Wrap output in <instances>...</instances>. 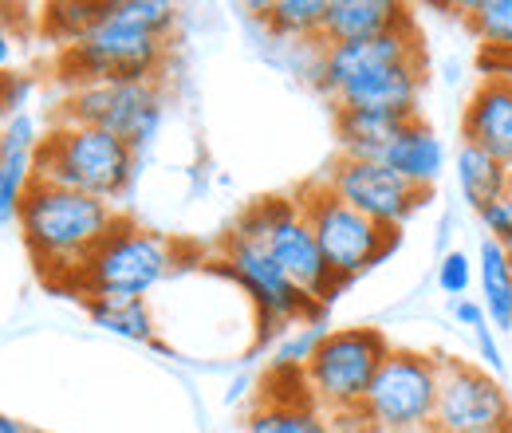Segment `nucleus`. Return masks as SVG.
Masks as SVG:
<instances>
[{"instance_id": "f257e3e1", "label": "nucleus", "mask_w": 512, "mask_h": 433, "mask_svg": "<svg viewBox=\"0 0 512 433\" xmlns=\"http://www.w3.org/2000/svg\"><path fill=\"white\" fill-rule=\"evenodd\" d=\"M178 8L170 0H103L99 20L60 48L56 71L67 91L87 83H158Z\"/></svg>"}, {"instance_id": "f03ea898", "label": "nucleus", "mask_w": 512, "mask_h": 433, "mask_svg": "<svg viewBox=\"0 0 512 433\" xmlns=\"http://www.w3.org/2000/svg\"><path fill=\"white\" fill-rule=\"evenodd\" d=\"M119 221H123V213L111 201H99L79 189L32 182L24 205H20L16 229L32 252L40 276L52 288L75 292L87 260L115 233Z\"/></svg>"}, {"instance_id": "7ed1b4c3", "label": "nucleus", "mask_w": 512, "mask_h": 433, "mask_svg": "<svg viewBox=\"0 0 512 433\" xmlns=\"http://www.w3.org/2000/svg\"><path fill=\"white\" fill-rule=\"evenodd\" d=\"M138 174V150L99 126L56 123L36 150V182L119 201Z\"/></svg>"}, {"instance_id": "20e7f679", "label": "nucleus", "mask_w": 512, "mask_h": 433, "mask_svg": "<svg viewBox=\"0 0 512 433\" xmlns=\"http://www.w3.org/2000/svg\"><path fill=\"white\" fill-rule=\"evenodd\" d=\"M237 237H249L272 252V260L288 272V280L312 300L327 308L343 284L331 276L327 260L320 252V241L312 233V221L300 205V197H264L241 213V221L233 225Z\"/></svg>"}, {"instance_id": "39448f33", "label": "nucleus", "mask_w": 512, "mask_h": 433, "mask_svg": "<svg viewBox=\"0 0 512 433\" xmlns=\"http://www.w3.org/2000/svg\"><path fill=\"white\" fill-rule=\"evenodd\" d=\"M390 339L379 327H335L323 335L316 355L308 359L304 378H308V394L331 418H351L363 410L367 390L375 382L379 367L390 355Z\"/></svg>"}, {"instance_id": "423d86ee", "label": "nucleus", "mask_w": 512, "mask_h": 433, "mask_svg": "<svg viewBox=\"0 0 512 433\" xmlns=\"http://www.w3.org/2000/svg\"><path fill=\"white\" fill-rule=\"evenodd\" d=\"M174 268H178V245L170 237L123 217L115 225V233L87 260V268L75 284V296L79 300H91V296H138V300H146V292H154Z\"/></svg>"}, {"instance_id": "0eeeda50", "label": "nucleus", "mask_w": 512, "mask_h": 433, "mask_svg": "<svg viewBox=\"0 0 512 433\" xmlns=\"http://www.w3.org/2000/svg\"><path fill=\"white\" fill-rule=\"evenodd\" d=\"M438 390H442V359L394 347L375 374L359 414L371 433H430Z\"/></svg>"}, {"instance_id": "6e6552de", "label": "nucleus", "mask_w": 512, "mask_h": 433, "mask_svg": "<svg viewBox=\"0 0 512 433\" xmlns=\"http://www.w3.org/2000/svg\"><path fill=\"white\" fill-rule=\"evenodd\" d=\"M300 205L312 221V233L320 241V252L331 268V276L347 288L355 276L371 272L375 264H383L386 256L398 248L402 233H390L383 225H375L371 217H363L359 209H351L347 201H339L323 182L300 193Z\"/></svg>"}, {"instance_id": "1a4fd4ad", "label": "nucleus", "mask_w": 512, "mask_h": 433, "mask_svg": "<svg viewBox=\"0 0 512 433\" xmlns=\"http://www.w3.org/2000/svg\"><path fill=\"white\" fill-rule=\"evenodd\" d=\"M221 268L241 284V292L253 300L256 315H260V335H284L292 331L296 323H308V319H320L323 308L312 304L292 280L288 272L272 260V252L249 241V237H237L229 233L225 245H221Z\"/></svg>"}, {"instance_id": "9d476101", "label": "nucleus", "mask_w": 512, "mask_h": 433, "mask_svg": "<svg viewBox=\"0 0 512 433\" xmlns=\"http://www.w3.org/2000/svg\"><path fill=\"white\" fill-rule=\"evenodd\" d=\"M162 107L158 83H87L64 95L60 123L99 126L134 150H146L162 126Z\"/></svg>"}, {"instance_id": "9b49d317", "label": "nucleus", "mask_w": 512, "mask_h": 433, "mask_svg": "<svg viewBox=\"0 0 512 433\" xmlns=\"http://www.w3.org/2000/svg\"><path fill=\"white\" fill-rule=\"evenodd\" d=\"M434 433H512V402L501 374L465 359H442Z\"/></svg>"}, {"instance_id": "f8f14e48", "label": "nucleus", "mask_w": 512, "mask_h": 433, "mask_svg": "<svg viewBox=\"0 0 512 433\" xmlns=\"http://www.w3.org/2000/svg\"><path fill=\"white\" fill-rule=\"evenodd\" d=\"M323 186L331 189L339 201H347L351 209H359L363 217H371L375 225L390 229V233H398L430 201V193L402 182L379 158H343L339 154L335 166L327 170Z\"/></svg>"}, {"instance_id": "ddd939ff", "label": "nucleus", "mask_w": 512, "mask_h": 433, "mask_svg": "<svg viewBox=\"0 0 512 433\" xmlns=\"http://www.w3.org/2000/svg\"><path fill=\"white\" fill-rule=\"evenodd\" d=\"M418 56H426L418 28H398V32L351 40V44H320L316 48V83L327 99H335L343 87L367 79L371 71L402 60H418Z\"/></svg>"}, {"instance_id": "4468645a", "label": "nucleus", "mask_w": 512, "mask_h": 433, "mask_svg": "<svg viewBox=\"0 0 512 433\" xmlns=\"http://www.w3.org/2000/svg\"><path fill=\"white\" fill-rule=\"evenodd\" d=\"M461 142L481 146L512 170V75H485L461 111Z\"/></svg>"}, {"instance_id": "2eb2a0df", "label": "nucleus", "mask_w": 512, "mask_h": 433, "mask_svg": "<svg viewBox=\"0 0 512 433\" xmlns=\"http://www.w3.org/2000/svg\"><path fill=\"white\" fill-rule=\"evenodd\" d=\"M44 134L28 111H16L0 123V225L20 217V205L36 182V150Z\"/></svg>"}, {"instance_id": "dca6fc26", "label": "nucleus", "mask_w": 512, "mask_h": 433, "mask_svg": "<svg viewBox=\"0 0 512 433\" xmlns=\"http://www.w3.org/2000/svg\"><path fill=\"white\" fill-rule=\"evenodd\" d=\"M379 162L390 166L402 182H410L414 189L430 193V189L438 186L442 170H446V146H442V138H438L434 126L426 123L422 115H414L410 123L390 138V146L383 150Z\"/></svg>"}, {"instance_id": "f3484780", "label": "nucleus", "mask_w": 512, "mask_h": 433, "mask_svg": "<svg viewBox=\"0 0 512 433\" xmlns=\"http://www.w3.org/2000/svg\"><path fill=\"white\" fill-rule=\"evenodd\" d=\"M398 28H414V16L398 0H327L323 16V44H351L371 40Z\"/></svg>"}, {"instance_id": "a211bd4d", "label": "nucleus", "mask_w": 512, "mask_h": 433, "mask_svg": "<svg viewBox=\"0 0 512 433\" xmlns=\"http://www.w3.org/2000/svg\"><path fill=\"white\" fill-rule=\"evenodd\" d=\"M414 115L398 111H367V107H347L335 111V138L343 158H383L390 138L410 123Z\"/></svg>"}, {"instance_id": "6ab92c4d", "label": "nucleus", "mask_w": 512, "mask_h": 433, "mask_svg": "<svg viewBox=\"0 0 512 433\" xmlns=\"http://www.w3.org/2000/svg\"><path fill=\"white\" fill-rule=\"evenodd\" d=\"M477 288L489 327L512 331V256L493 237H485L477 248Z\"/></svg>"}, {"instance_id": "aec40b11", "label": "nucleus", "mask_w": 512, "mask_h": 433, "mask_svg": "<svg viewBox=\"0 0 512 433\" xmlns=\"http://www.w3.org/2000/svg\"><path fill=\"white\" fill-rule=\"evenodd\" d=\"M453 174H457V189L473 209H485L493 201H501L509 193L512 170L505 162H497L493 154H485L481 146L461 142L457 158H453Z\"/></svg>"}, {"instance_id": "412c9836", "label": "nucleus", "mask_w": 512, "mask_h": 433, "mask_svg": "<svg viewBox=\"0 0 512 433\" xmlns=\"http://www.w3.org/2000/svg\"><path fill=\"white\" fill-rule=\"evenodd\" d=\"M83 308L91 315L95 327H103L107 335H119L127 343H158V327H154V311L138 296H91L83 300Z\"/></svg>"}, {"instance_id": "4be33fe9", "label": "nucleus", "mask_w": 512, "mask_h": 433, "mask_svg": "<svg viewBox=\"0 0 512 433\" xmlns=\"http://www.w3.org/2000/svg\"><path fill=\"white\" fill-rule=\"evenodd\" d=\"M245 433H339L335 422L323 414L312 398L300 402H276V398H260L249 418Z\"/></svg>"}, {"instance_id": "5701e85b", "label": "nucleus", "mask_w": 512, "mask_h": 433, "mask_svg": "<svg viewBox=\"0 0 512 433\" xmlns=\"http://www.w3.org/2000/svg\"><path fill=\"white\" fill-rule=\"evenodd\" d=\"M256 12L268 24V32L280 36V40L323 44L327 0H272V4H256Z\"/></svg>"}, {"instance_id": "b1692460", "label": "nucleus", "mask_w": 512, "mask_h": 433, "mask_svg": "<svg viewBox=\"0 0 512 433\" xmlns=\"http://www.w3.org/2000/svg\"><path fill=\"white\" fill-rule=\"evenodd\" d=\"M465 20H469L473 36L493 56H509L512 52V0H477V4H465Z\"/></svg>"}, {"instance_id": "393cba45", "label": "nucleus", "mask_w": 512, "mask_h": 433, "mask_svg": "<svg viewBox=\"0 0 512 433\" xmlns=\"http://www.w3.org/2000/svg\"><path fill=\"white\" fill-rule=\"evenodd\" d=\"M103 12V0H64V4H48L44 8V28L67 48L71 40H79Z\"/></svg>"}, {"instance_id": "a878e982", "label": "nucleus", "mask_w": 512, "mask_h": 433, "mask_svg": "<svg viewBox=\"0 0 512 433\" xmlns=\"http://www.w3.org/2000/svg\"><path fill=\"white\" fill-rule=\"evenodd\" d=\"M323 335H327L323 319L296 323L292 331H284V339H280V347H276L272 367H296V371H304V367H308V359L316 355V347L323 343Z\"/></svg>"}, {"instance_id": "bb28decb", "label": "nucleus", "mask_w": 512, "mask_h": 433, "mask_svg": "<svg viewBox=\"0 0 512 433\" xmlns=\"http://www.w3.org/2000/svg\"><path fill=\"white\" fill-rule=\"evenodd\" d=\"M477 280V260H469L465 248H449L438 264V288L446 292L449 300H465L469 288Z\"/></svg>"}, {"instance_id": "cd10ccee", "label": "nucleus", "mask_w": 512, "mask_h": 433, "mask_svg": "<svg viewBox=\"0 0 512 433\" xmlns=\"http://www.w3.org/2000/svg\"><path fill=\"white\" fill-rule=\"evenodd\" d=\"M449 311H453V319H457L461 327H469V331H477V327L489 323V319H485V308H481V300H473V296H465V300H449Z\"/></svg>"}, {"instance_id": "c85d7f7f", "label": "nucleus", "mask_w": 512, "mask_h": 433, "mask_svg": "<svg viewBox=\"0 0 512 433\" xmlns=\"http://www.w3.org/2000/svg\"><path fill=\"white\" fill-rule=\"evenodd\" d=\"M473 339H477V347H481V355H485V371H493V374L505 371V359H501V347H497V339H493V327H489V323L477 327Z\"/></svg>"}, {"instance_id": "c756f323", "label": "nucleus", "mask_w": 512, "mask_h": 433, "mask_svg": "<svg viewBox=\"0 0 512 433\" xmlns=\"http://www.w3.org/2000/svg\"><path fill=\"white\" fill-rule=\"evenodd\" d=\"M16 48H20V36H16V28H12L8 8H0V71L16 60Z\"/></svg>"}, {"instance_id": "7c9ffc66", "label": "nucleus", "mask_w": 512, "mask_h": 433, "mask_svg": "<svg viewBox=\"0 0 512 433\" xmlns=\"http://www.w3.org/2000/svg\"><path fill=\"white\" fill-rule=\"evenodd\" d=\"M0 433H36V430H28L20 418H12V414H0Z\"/></svg>"}, {"instance_id": "2f4dec72", "label": "nucleus", "mask_w": 512, "mask_h": 433, "mask_svg": "<svg viewBox=\"0 0 512 433\" xmlns=\"http://www.w3.org/2000/svg\"><path fill=\"white\" fill-rule=\"evenodd\" d=\"M501 60V67H497V75H512V52L509 56H497Z\"/></svg>"}, {"instance_id": "473e14b6", "label": "nucleus", "mask_w": 512, "mask_h": 433, "mask_svg": "<svg viewBox=\"0 0 512 433\" xmlns=\"http://www.w3.org/2000/svg\"><path fill=\"white\" fill-rule=\"evenodd\" d=\"M505 201H509V209H512V182H509V193H505Z\"/></svg>"}, {"instance_id": "72a5a7b5", "label": "nucleus", "mask_w": 512, "mask_h": 433, "mask_svg": "<svg viewBox=\"0 0 512 433\" xmlns=\"http://www.w3.org/2000/svg\"><path fill=\"white\" fill-rule=\"evenodd\" d=\"M430 433H434V430H430Z\"/></svg>"}]
</instances>
